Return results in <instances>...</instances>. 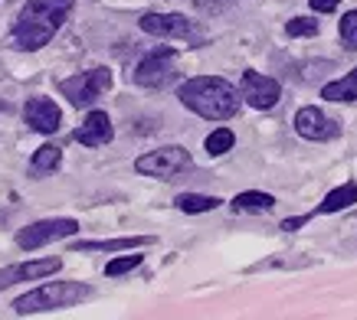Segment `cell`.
Instances as JSON below:
<instances>
[{
  "mask_svg": "<svg viewBox=\"0 0 357 320\" xmlns=\"http://www.w3.org/2000/svg\"><path fill=\"white\" fill-rule=\"evenodd\" d=\"M76 0H26L23 10L17 13L10 30V46L20 53H36L43 49L56 33L63 30Z\"/></svg>",
  "mask_w": 357,
  "mask_h": 320,
  "instance_id": "obj_1",
  "label": "cell"
},
{
  "mask_svg": "<svg viewBox=\"0 0 357 320\" xmlns=\"http://www.w3.org/2000/svg\"><path fill=\"white\" fill-rule=\"evenodd\" d=\"M239 95L236 88L229 86L227 79H217V75H197V79H187L184 86L177 88V98L187 111L206 118V121H227L239 111Z\"/></svg>",
  "mask_w": 357,
  "mask_h": 320,
  "instance_id": "obj_2",
  "label": "cell"
},
{
  "mask_svg": "<svg viewBox=\"0 0 357 320\" xmlns=\"http://www.w3.org/2000/svg\"><path fill=\"white\" fill-rule=\"evenodd\" d=\"M86 298H92V288L82 281H46L36 291H26L23 298L13 301V314L30 317V314H43V310H66L82 304Z\"/></svg>",
  "mask_w": 357,
  "mask_h": 320,
  "instance_id": "obj_3",
  "label": "cell"
},
{
  "mask_svg": "<svg viewBox=\"0 0 357 320\" xmlns=\"http://www.w3.org/2000/svg\"><path fill=\"white\" fill-rule=\"evenodd\" d=\"M109 88H112V69H105V65H98L92 72L69 75V79L59 82V92H63V98H69L73 108H92L102 98V92H109Z\"/></svg>",
  "mask_w": 357,
  "mask_h": 320,
  "instance_id": "obj_4",
  "label": "cell"
},
{
  "mask_svg": "<svg viewBox=\"0 0 357 320\" xmlns=\"http://www.w3.org/2000/svg\"><path fill=\"white\" fill-rule=\"evenodd\" d=\"M194 167V157L190 150L181 147V144H171V147L151 150L144 157L135 160V170L144 173V177H158V180H174L177 173H184Z\"/></svg>",
  "mask_w": 357,
  "mask_h": 320,
  "instance_id": "obj_5",
  "label": "cell"
},
{
  "mask_svg": "<svg viewBox=\"0 0 357 320\" xmlns=\"http://www.w3.org/2000/svg\"><path fill=\"white\" fill-rule=\"evenodd\" d=\"M135 86L141 88H167L177 79V69H174V49L171 46H158L148 56H141V63L135 65Z\"/></svg>",
  "mask_w": 357,
  "mask_h": 320,
  "instance_id": "obj_6",
  "label": "cell"
},
{
  "mask_svg": "<svg viewBox=\"0 0 357 320\" xmlns=\"http://www.w3.org/2000/svg\"><path fill=\"white\" fill-rule=\"evenodd\" d=\"M138 23L144 33L161 36V40H187V43H194V46L206 40L204 33L197 30V23L181 17V13H144Z\"/></svg>",
  "mask_w": 357,
  "mask_h": 320,
  "instance_id": "obj_7",
  "label": "cell"
},
{
  "mask_svg": "<svg viewBox=\"0 0 357 320\" xmlns=\"http://www.w3.org/2000/svg\"><path fill=\"white\" fill-rule=\"evenodd\" d=\"M79 232L76 219H40V223L26 225L17 232V246L23 252H36V248L50 246V242H59V239H69V235Z\"/></svg>",
  "mask_w": 357,
  "mask_h": 320,
  "instance_id": "obj_8",
  "label": "cell"
},
{
  "mask_svg": "<svg viewBox=\"0 0 357 320\" xmlns=\"http://www.w3.org/2000/svg\"><path fill=\"white\" fill-rule=\"evenodd\" d=\"M239 92H243V98H246V105L259 108V111H266V108H275L282 98V86L272 79V75H262V72H252V69H246L243 72V79H239Z\"/></svg>",
  "mask_w": 357,
  "mask_h": 320,
  "instance_id": "obj_9",
  "label": "cell"
},
{
  "mask_svg": "<svg viewBox=\"0 0 357 320\" xmlns=\"http://www.w3.org/2000/svg\"><path fill=\"white\" fill-rule=\"evenodd\" d=\"M63 268V258H33V262H20V265L0 268V291L23 285V281H43V278L56 275Z\"/></svg>",
  "mask_w": 357,
  "mask_h": 320,
  "instance_id": "obj_10",
  "label": "cell"
},
{
  "mask_svg": "<svg viewBox=\"0 0 357 320\" xmlns=\"http://www.w3.org/2000/svg\"><path fill=\"white\" fill-rule=\"evenodd\" d=\"M295 131H298V138L305 141H335L337 134H341V128H337L335 118H328L321 108H302L298 115H295Z\"/></svg>",
  "mask_w": 357,
  "mask_h": 320,
  "instance_id": "obj_11",
  "label": "cell"
},
{
  "mask_svg": "<svg viewBox=\"0 0 357 320\" xmlns=\"http://www.w3.org/2000/svg\"><path fill=\"white\" fill-rule=\"evenodd\" d=\"M23 121H26L36 134H56L59 125H63V111H59V105H56L53 98L36 95L23 105Z\"/></svg>",
  "mask_w": 357,
  "mask_h": 320,
  "instance_id": "obj_12",
  "label": "cell"
},
{
  "mask_svg": "<svg viewBox=\"0 0 357 320\" xmlns=\"http://www.w3.org/2000/svg\"><path fill=\"white\" fill-rule=\"evenodd\" d=\"M115 138V128H112V118L109 111H102V108H92L86 115V121L76 128L73 141H79L82 147H102V144H109Z\"/></svg>",
  "mask_w": 357,
  "mask_h": 320,
  "instance_id": "obj_13",
  "label": "cell"
},
{
  "mask_svg": "<svg viewBox=\"0 0 357 320\" xmlns=\"http://www.w3.org/2000/svg\"><path fill=\"white\" fill-rule=\"evenodd\" d=\"M154 246V235H125V239H96V242H73V252H128V248Z\"/></svg>",
  "mask_w": 357,
  "mask_h": 320,
  "instance_id": "obj_14",
  "label": "cell"
},
{
  "mask_svg": "<svg viewBox=\"0 0 357 320\" xmlns=\"http://www.w3.org/2000/svg\"><path fill=\"white\" fill-rule=\"evenodd\" d=\"M357 203V183H344V186H335V190L328 193L325 200L318 203V209H314L312 216H328V213H341V209H347V206Z\"/></svg>",
  "mask_w": 357,
  "mask_h": 320,
  "instance_id": "obj_15",
  "label": "cell"
},
{
  "mask_svg": "<svg viewBox=\"0 0 357 320\" xmlns=\"http://www.w3.org/2000/svg\"><path fill=\"white\" fill-rule=\"evenodd\" d=\"M321 98L328 102H357V69L344 75V79H335L321 88Z\"/></svg>",
  "mask_w": 357,
  "mask_h": 320,
  "instance_id": "obj_16",
  "label": "cell"
},
{
  "mask_svg": "<svg viewBox=\"0 0 357 320\" xmlns=\"http://www.w3.org/2000/svg\"><path fill=\"white\" fill-rule=\"evenodd\" d=\"M59 163H63V150L56 147V144H43V147L33 154L30 173H33V177H43V173H53Z\"/></svg>",
  "mask_w": 357,
  "mask_h": 320,
  "instance_id": "obj_17",
  "label": "cell"
},
{
  "mask_svg": "<svg viewBox=\"0 0 357 320\" xmlns=\"http://www.w3.org/2000/svg\"><path fill=\"white\" fill-rule=\"evenodd\" d=\"M272 206H275V200H272L269 193H259V190H246L233 200L236 213H269Z\"/></svg>",
  "mask_w": 357,
  "mask_h": 320,
  "instance_id": "obj_18",
  "label": "cell"
},
{
  "mask_svg": "<svg viewBox=\"0 0 357 320\" xmlns=\"http://www.w3.org/2000/svg\"><path fill=\"white\" fill-rule=\"evenodd\" d=\"M174 206H177L181 213L194 216V213H210V209H217L220 200L217 196H204V193H181V196L174 200Z\"/></svg>",
  "mask_w": 357,
  "mask_h": 320,
  "instance_id": "obj_19",
  "label": "cell"
},
{
  "mask_svg": "<svg viewBox=\"0 0 357 320\" xmlns=\"http://www.w3.org/2000/svg\"><path fill=\"white\" fill-rule=\"evenodd\" d=\"M233 144H236V134L229 128H217L210 138H206V154H210V157H220V154L233 150Z\"/></svg>",
  "mask_w": 357,
  "mask_h": 320,
  "instance_id": "obj_20",
  "label": "cell"
},
{
  "mask_svg": "<svg viewBox=\"0 0 357 320\" xmlns=\"http://www.w3.org/2000/svg\"><path fill=\"white\" fill-rule=\"evenodd\" d=\"M337 30H341V43H344L347 49L354 53V49H357V10L344 13V17H341V26H337Z\"/></svg>",
  "mask_w": 357,
  "mask_h": 320,
  "instance_id": "obj_21",
  "label": "cell"
},
{
  "mask_svg": "<svg viewBox=\"0 0 357 320\" xmlns=\"http://www.w3.org/2000/svg\"><path fill=\"white\" fill-rule=\"evenodd\" d=\"M141 258H144V255H121V258H115V262H109V265H105V275H109V278L128 275V271H135V268L141 265Z\"/></svg>",
  "mask_w": 357,
  "mask_h": 320,
  "instance_id": "obj_22",
  "label": "cell"
},
{
  "mask_svg": "<svg viewBox=\"0 0 357 320\" xmlns=\"http://www.w3.org/2000/svg\"><path fill=\"white\" fill-rule=\"evenodd\" d=\"M318 20H312V17H295V20L285 23V33L289 36H318Z\"/></svg>",
  "mask_w": 357,
  "mask_h": 320,
  "instance_id": "obj_23",
  "label": "cell"
},
{
  "mask_svg": "<svg viewBox=\"0 0 357 320\" xmlns=\"http://www.w3.org/2000/svg\"><path fill=\"white\" fill-rule=\"evenodd\" d=\"M229 3H233V0H194V7L200 13H217V10H223V7H229Z\"/></svg>",
  "mask_w": 357,
  "mask_h": 320,
  "instance_id": "obj_24",
  "label": "cell"
},
{
  "mask_svg": "<svg viewBox=\"0 0 357 320\" xmlns=\"http://www.w3.org/2000/svg\"><path fill=\"white\" fill-rule=\"evenodd\" d=\"M308 3H312L314 13H331L337 3H341V0H308Z\"/></svg>",
  "mask_w": 357,
  "mask_h": 320,
  "instance_id": "obj_25",
  "label": "cell"
},
{
  "mask_svg": "<svg viewBox=\"0 0 357 320\" xmlns=\"http://www.w3.org/2000/svg\"><path fill=\"white\" fill-rule=\"evenodd\" d=\"M308 219H312V213H308V216H295V219H285V223H282V229H285V232H295V229H302Z\"/></svg>",
  "mask_w": 357,
  "mask_h": 320,
  "instance_id": "obj_26",
  "label": "cell"
}]
</instances>
